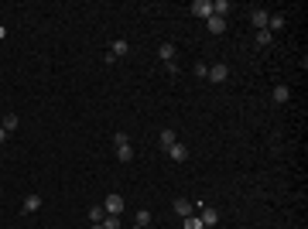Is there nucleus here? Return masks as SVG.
<instances>
[{
	"label": "nucleus",
	"instance_id": "nucleus-1",
	"mask_svg": "<svg viewBox=\"0 0 308 229\" xmlns=\"http://www.w3.org/2000/svg\"><path fill=\"white\" fill-rule=\"evenodd\" d=\"M123 205H127V202H123V195H117V192H110V195H106V202H103L106 216H120V212H123Z\"/></svg>",
	"mask_w": 308,
	"mask_h": 229
},
{
	"label": "nucleus",
	"instance_id": "nucleus-2",
	"mask_svg": "<svg viewBox=\"0 0 308 229\" xmlns=\"http://www.w3.org/2000/svg\"><path fill=\"white\" fill-rule=\"evenodd\" d=\"M199 219H202V226H206V229H216V226H219V212H216V209H209V205H202V209H199Z\"/></svg>",
	"mask_w": 308,
	"mask_h": 229
},
{
	"label": "nucleus",
	"instance_id": "nucleus-3",
	"mask_svg": "<svg viewBox=\"0 0 308 229\" xmlns=\"http://www.w3.org/2000/svg\"><path fill=\"white\" fill-rule=\"evenodd\" d=\"M192 17L209 21V17H213V0H195V3H192Z\"/></svg>",
	"mask_w": 308,
	"mask_h": 229
},
{
	"label": "nucleus",
	"instance_id": "nucleus-4",
	"mask_svg": "<svg viewBox=\"0 0 308 229\" xmlns=\"http://www.w3.org/2000/svg\"><path fill=\"white\" fill-rule=\"evenodd\" d=\"M175 55H178V52H175V45H171V41H164V45L157 48V58H161L164 65H175Z\"/></svg>",
	"mask_w": 308,
	"mask_h": 229
},
{
	"label": "nucleus",
	"instance_id": "nucleus-5",
	"mask_svg": "<svg viewBox=\"0 0 308 229\" xmlns=\"http://www.w3.org/2000/svg\"><path fill=\"white\" fill-rule=\"evenodd\" d=\"M38 209H41V195H28V199L21 202V212H24V216H31V212H38Z\"/></svg>",
	"mask_w": 308,
	"mask_h": 229
},
{
	"label": "nucleus",
	"instance_id": "nucleus-6",
	"mask_svg": "<svg viewBox=\"0 0 308 229\" xmlns=\"http://www.w3.org/2000/svg\"><path fill=\"white\" fill-rule=\"evenodd\" d=\"M206 79H213V82H226V79H230V69H226L223 62H219V65H209V76Z\"/></svg>",
	"mask_w": 308,
	"mask_h": 229
},
{
	"label": "nucleus",
	"instance_id": "nucleus-7",
	"mask_svg": "<svg viewBox=\"0 0 308 229\" xmlns=\"http://www.w3.org/2000/svg\"><path fill=\"white\" fill-rule=\"evenodd\" d=\"M267 17H271V14H267L264 7H257V10L250 14V21H253V28H257V31H264V28H267Z\"/></svg>",
	"mask_w": 308,
	"mask_h": 229
},
{
	"label": "nucleus",
	"instance_id": "nucleus-8",
	"mask_svg": "<svg viewBox=\"0 0 308 229\" xmlns=\"http://www.w3.org/2000/svg\"><path fill=\"white\" fill-rule=\"evenodd\" d=\"M168 154H171V161H178V164H182V161H188V147H185V144H171V147H168Z\"/></svg>",
	"mask_w": 308,
	"mask_h": 229
},
{
	"label": "nucleus",
	"instance_id": "nucleus-9",
	"mask_svg": "<svg viewBox=\"0 0 308 229\" xmlns=\"http://www.w3.org/2000/svg\"><path fill=\"white\" fill-rule=\"evenodd\" d=\"M206 28H209L213 34H223V31H226V17H216V14H213V17L206 21Z\"/></svg>",
	"mask_w": 308,
	"mask_h": 229
},
{
	"label": "nucleus",
	"instance_id": "nucleus-10",
	"mask_svg": "<svg viewBox=\"0 0 308 229\" xmlns=\"http://www.w3.org/2000/svg\"><path fill=\"white\" fill-rule=\"evenodd\" d=\"M110 55H113V58H123V55H130V45H127L123 38H117L113 48H110Z\"/></svg>",
	"mask_w": 308,
	"mask_h": 229
},
{
	"label": "nucleus",
	"instance_id": "nucleus-11",
	"mask_svg": "<svg viewBox=\"0 0 308 229\" xmlns=\"http://www.w3.org/2000/svg\"><path fill=\"white\" fill-rule=\"evenodd\" d=\"M271 99H274V103L281 106V103H288V99H291V89H288V86H274V92H271Z\"/></svg>",
	"mask_w": 308,
	"mask_h": 229
},
{
	"label": "nucleus",
	"instance_id": "nucleus-12",
	"mask_svg": "<svg viewBox=\"0 0 308 229\" xmlns=\"http://www.w3.org/2000/svg\"><path fill=\"white\" fill-rule=\"evenodd\" d=\"M171 205H175V212H178L182 219H188V216H192V202H188V199H175Z\"/></svg>",
	"mask_w": 308,
	"mask_h": 229
},
{
	"label": "nucleus",
	"instance_id": "nucleus-13",
	"mask_svg": "<svg viewBox=\"0 0 308 229\" xmlns=\"http://www.w3.org/2000/svg\"><path fill=\"white\" fill-rule=\"evenodd\" d=\"M281 28H284V14H271V17H267V31H271V34H277Z\"/></svg>",
	"mask_w": 308,
	"mask_h": 229
},
{
	"label": "nucleus",
	"instance_id": "nucleus-14",
	"mask_svg": "<svg viewBox=\"0 0 308 229\" xmlns=\"http://www.w3.org/2000/svg\"><path fill=\"white\" fill-rule=\"evenodd\" d=\"M230 10H233L230 0H213V14H216V17H226Z\"/></svg>",
	"mask_w": 308,
	"mask_h": 229
},
{
	"label": "nucleus",
	"instance_id": "nucleus-15",
	"mask_svg": "<svg viewBox=\"0 0 308 229\" xmlns=\"http://www.w3.org/2000/svg\"><path fill=\"white\" fill-rule=\"evenodd\" d=\"M117 157H120L123 164H127V161L134 157V147H130V141H123V144H117Z\"/></svg>",
	"mask_w": 308,
	"mask_h": 229
},
{
	"label": "nucleus",
	"instance_id": "nucleus-16",
	"mask_svg": "<svg viewBox=\"0 0 308 229\" xmlns=\"http://www.w3.org/2000/svg\"><path fill=\"white\" fill-rule=\"evenodd\" d=\"M0 127H3V130H7V134H14V130H17V127H21V120H17V113H7V116H3V123H0Z\"/></svg>",
	"mask_w": 308,
	"mask_h": 229
},
{
	"label": "nucleus",
	"instance_id": "nucleus-17",
	"mask_svg": "<svg viewBox=\"0 0 308 229\" xmlns=\"http://www.w3.org/2000/svg\"><path fill=\"white\" fill-rule=\"evenodd\" d=\"M89 219H92V226H99V223L106 219V209H103V205H92V209H89Z\"/></svg>",
	"mask_w": 308,
	"mask_h": 229
},
{
	"label": "nucleus",
	"instance_id": "nucleus-18",
	"mask_svg": "<svg viewBox=\"0 0 308 229\" xmlns=\"http://www.w3.org/2000/svg\"><path fill=\"white\" fill-rule=\"evenodd\" d=\"M171 144H178V137H175V130H161V147L168 151Z\"/></svg>",
	"mask_w": 308,
	"mask_h": 229
},
{
	"label": "nucleus",
	"instance_id": "nucleus-19",
	"mask_svg": "<svg viewBox=\"0 0 308 229\" xmlns=\"http://www.w3.org/2000/svg\"><path fill=\"white\" fill-rule=\"evenodd\" d=\"M182 229H206V226H202L199 216H188V219H182Z\"/></svg>",
	"mask_w": 308,
	"mask_h": 229
},
{
	"label": "nucleus",
	"instance_id": "nucleus-20",
	"mask_svg": "<svg viewBox=\"0 0 308 229\" xmlns=\"http://www.w3.org/2000/svg\"><path fill=\"white\" fill-rule=\"evenodd\" d=\"M99 226H103V229H120V216H106Z\"/></svg>",
	"mask_w": 308,
	"mask_h": 229
},
{
	"label": "nucleus",
	"instance_id": "nucleus-21",
	"mask_svg": "<svg viewBox=\"0 0 308 229\" xmlns=\"http://www.w3.org/2000/svg\"><path fill=\"white\" fill-rule=\"evenodd\" d=\"M271 41H274V34H271L267 28H264V31H257V45H271Z\"/></svg>",
	"mask_w": 308,
	"mask_h": 229
},
{
	"label": "nucleus",
	"instance_id": "nucleus-22",
	"mask_svg": "<svg viewBox=\"0 0 308 229\" xmlns=\"http://www.w3.org/2000/svg\"><path fill=\"white\" fill-rule=\"evenodd\" d=\"M134 226H151V212H148V209H141V212H137V223H134Z\"/></svg>",
	"mask_w": 308,
	"mask_h": 229
},
{
	"label": "nucleus",
	"instance_id": "nucleus-23",
	"mask_svg": "<svg viewBox=\"0 0 308 229\" xmlns=\"http://www.w3.org/2000/svg\"><path fill=\"white\" fill-rule=\"evenodd\" d=\"M192 72H195L199 79H206V76H209V65H192Z\"/></svg>",
	"mask_w": 308,
	"mask_h": 229
},
{
	"label": "nucleus",
	"instance_id": "nucleus-24",
	"mask_svg": "<svg viewBox=\"0 0 308 229\" xmlns=\"http://www.w3.org/2000/svg\"><path fill=\"white\" fill-rule=\"evenodd\" d=\"M7 137H10V134H7V130H3V127H0V144H3V141H7Z\"/></svg>",
	"mask_w": 308,
	"mask_h": 229
},
{
	"label": "nucleus",
	"instance_id": "nucleus-25",
	"mask_svg": "<svg viewBox=\"0 0 308 229\" xmlns=\"http://www.w3.org/2000/svg\"><path fill=\"white\" fill-rule=\"evenodd\" d=\"M3 38H7V31H3V28H0V41H3Z\"/></svg>",
	"mask_w": 308,
	"mask_h": 229
},
{
	"label": "nucleus",
	"instance_id": "nucleus-26",
	"mask_svg": "<svg viewBox=\"0 0 308 229\" xmlns=\"http://www.w3.org/2000/svg\"><path fill=\"white\" fill-rule=\"evenodd\" d=\"M134 229H144V226H134Z\"/></svg>",
	"mask_w": 308,
	"mask_h": 229
}]
</instances>
